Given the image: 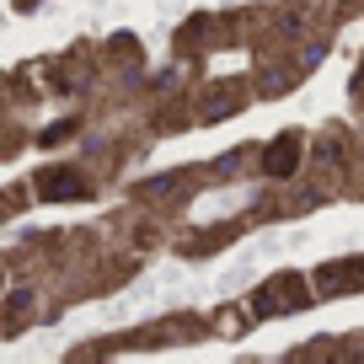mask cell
Instances as JSON below:
<instances>
[{
    "mask_svg": "<svg viewBox=\"0 0 364 364\" xmlns=\"http://www.w3.org/2000/svg\"><path fill=\"white\" fill-rule=\"evenodd\" d=\"M295 150H300V139H279V150L268 156V166L284 177V171H295Z\"/></svg>",
    "mask_w": 364,
    "mask_h": 364,
    "instance_id": "obj_1",
    "label": "cell"
},
{
    "mask_svg": "<svg viewBox=\"0 0 364 364\" xmlns=\"http://www.w3.org/2000/svg\"><path fill=\"white\" fill-rule=\"evenodd\" d=\"M43 193H80L75 177H43Z\"/></svg>",
    "mask_w": 364,
    "mask_h": 364,
    "instance_id": "obj_2",
    "label": "cell"
}]
</instances>
